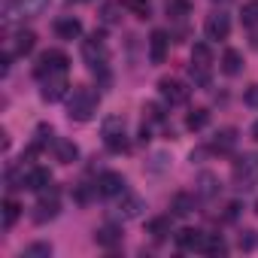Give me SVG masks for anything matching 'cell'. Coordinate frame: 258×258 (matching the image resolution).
<instances>
[{"label":"cell","mask_w":258,"mask_h":258,"mask_svg":"<svg viewBox=\"0 0 258 258\" xmlns=\"http://www.w3.org/2000/svg\"><path fill=\"white\" fill-rule=\"evenodd\" d=\"M201 243H204V231L198 228H182L176 231V246L185 249V252H201Z\"/></svg>","instance_id":"16"},{"label":"cell","mask_w":258,"mask_h":258,"mask_svg":"<svg viewBox=\"0 0 258 258\" xmlns=\"http://www.w3.org/2000/svg\"><path fill=\"white\" fill-rule=\"evenodd\" d=\"M201 252H204V255H225V252H228V246H225V240H222L219 234H204Z\"/></svg>","instance_id":"24"},{"label":"cell","mask_w":258,"mask_h":258,"mask_svg":"<svg viewBox=\"0 0 258 258\" xmlns=\"http://www.w3.org/2000/svg\"><path fill=\"white\" fill-rule=\"evenodd\" d=\"M234 146H237V131H234V127H222V131L213 137V143H210V149L213 152H222V155L231 152Z\"/></svg>","instance_id":"19"},{"label":"cell","mask_w":258,"mask_h":258,"mask_svg":"<svg viewBox=\"0 0 258 258\" xmlns=\"http://www.w3.org/2000/svg\"><path fill=\"white\" fill-rule=\"evenodd\" d=\"M97 191H100L103 198H118V195L124 191V176L115 173V170L100 173V179H97Z\"/></svg>","instance_id":"12"},{"label":"cell","mask_w":258,"mask_h":258,"mask_svg":"<svg viewBox=\"0 0 258 258\" xmlns=\"http://www.w3.org/2000/svg\"><path fill=\"white\" fill-rule=\"evenodd\" d=\"M204 31H207V40H228V34H231V19H228L225 13H213V16H207Z\"/></svg>","instance_id":"11"},{"label":"cell","mask_w":258,"mask_h":258,"mask_svg":"<svg viewBox=\"0 0 258 258\" xmlns=\"http://www.w3.org/2000/svg\"><path fill=\"white\" fill-rule=\"evenodd\" d=\"M143 112H146L152 121H161V118H164V112H161V106H158V103H146V106H143Z\"/></svg>","instance_id":"33"},{"label":"cell","mask_w":258,"mask_h":258,"mask_svg":"<svg viewBox=\"0 0 258 258\" xmlns=\"http://www.w3.org/2000/svg\"><path fill=\"white\" fill-rule=\"evenodd\" d=\"M103 143L109 152H127V137H124V118L109 115L103 118Z\"/></svg>","instance_id":"6"},{"label":"cell","mask_w":258,"mask_h":258,"mask_svg":"<svg viewBox=\"0 0 258 258\" xmlns=\"http://www.w3.org/2000/svg\"><path fill=\"white\" fill-rule=\"evenodd\" d=\"M55 34L61 40H76V37H82V22L73 19V16H64V19L55 22Z\"/></svg>","instance_id":"17"},{"label":"cell","mask_w":258,"mask_h":258,"mask_svg":"<svg viewBox=\"0 0 258 258\" xmlns=\"http://www.w3.org/2000/svg\"><path fill=\"white\" fill-rule=\"evenodd\" d=\"M58 207H61V204H58V195H55V191L49 195V188H46L43 198H40V204H37V210H34V222L43 225V222L55 219V216H58Z\"/></svg>","instance_id":"14"},{"label":"cell","mask_w":258,"mask_h":258,"mask_svg":"<svg viewBox=\"0 0 258 258\" xmlns=\"http://www.w3.org/2000/svg\"><path fill=\"white\" fill-rule=\"evenodd\" d=\"M19 216H22V207H19L13 198H7V201H4V228H13V225L19 222Z\"/></svg>","instance_id":"30"},{"label":"cell","mask_w":258,"mask_h":258,"mask_svg":"<svg viewBox=\"0 0 258 258\" xmlns=\"http://www.w3.org/2000/svg\"><path fill=\"white\" fill-rule=\"evenodd\" d=\"M240 70H243V55L237 49H225V55H222V73L237 76Z\"/></svg>","instance_id":"21"},{"label":"cell","mask_w":258,"mask_h":258,"mask_svg":"<svg viewBox=\"0 0 258 258\" xmlns=\"http://www.w3.org/2000/svg\"><path fill=\"white\" fill-rule=\"evenodd\" d=\"M100 94L91 85H73V91L67 94V115L73 121H91L97 112Z\"/></svg>","instance_id":"1"},{"label":"cell","mask_w":258,"mask_h":258,"mask_svg":"<svg viewBox=\"0 0 258 258\" xmlns=\"http://www.w3.org/2000/svg\"><path fill=\"white\" fill-rule=\"evenodd\" d=\"M52 185V173L46 167H31L25 176H22V188H31V191H46Z\"/></svg>","instance_id":"13"},{"label":"cell","mask_w":258,"mask_h":258,"mask_svg":"<svg viewBox=\"0 0 258 258\" xmlns=\"http://www.w3.org/2000/svg\"><path fill=\"white\" fill-rule=\"evenodd\" d=\"M103 22H106V25H112V22H115V7H112V4H109V7H103Z\"/></svg>","instance_id":"36"},{"label":"cell","mask_w":258,"mask_h":258,"mask_svg":"<svg viewBox=\"0 0 258 258\" xmlns=\"http://www.w3.org/2000/svg\"><path fill=\"white\" fill-rule=\"evenodd\" d=\"M167 49H170L167 31H152V37H149V58H152V64H161L167 58Z\"/></svg>","instance_id":"15"},{"label":"cell","mask_w":258,"mask_h":258,"mask_svg":"<svg viewBox=\"0 0 258 258\" xmlns=\"http://www.w3.org/2000/svg\"><path fill=\"white\" fill-rule=\"evenodd\" d=\"M207 124H210V109H204V106H198V109H191L185 115V127H188V131H204Z\"/></svg>","instance_id":"23"},{"label":"cell","mask_w":258,"mask_h":258,"mask_svg":"<svg viewBox=\"0 0 258 258\" xmlns=\"http://www.w3.org/2000/svg\"><path fill=\"white\" fill-rule=\"evenodd\" d=\"M70 4H91V0H70Z\"/></svg>","instance_id":"38"},{"label":"cell","mask_w":258,"mask_h":258,"mask_svg":"<svg viewBox=\"0 0 258 258\" xmlns=\"http://www.w3.org/2000/svg\"><path fill=\"white\" fill-rule=\"evenodd\" d=\"M94 240H97V246H103V249H115V246L121 243V228H118V225H103V228H97Z\"/></svg>","instance_id":"18"},{"label":"cell","mask_w":258,"mask_h":258,"mask_svg":"<svg viewBox=\"0 0 258 258\" xmlns=\"http://www.w3.org/2000/svg\"><path fill=\"white\" fill-rule=\"evenodd\" d=\"M188 76L195 79V85H210L213 76V49L207 43H195L191 49V64H188Z\"/></svg>","instance_id":"2"},{"label":"cell","mask_w":258,"mask_h":258,"mask_svg":"<svg viewBox=\"0 0 258 258\" xmlns=\"http://www.w3.org/2000/svg\"><path fill=\"white\" fill-rule=\"evenodd\" d=\"M240 249H255V231H243L240 234Z\"/></svg>","instance_id":"34"},{"label":"cell","mask_w":258,"mask_h":258,"mask_svg":"<svg viewBox=\"0 0 258 258\" xmlns=\"http://www.w3.org/2000/svg\"><path fill=\"white\" fill-rule=\"evenodd\" d=\"M231 176L237 182V188H252L258 185V152H246L234 161L231 167Z\"/></svg>","instance_id":"3"},{"label":"cell","mask_w":258,"mask_h":258,"mask_svg":"<svg viewBox=\"0 0 258 258\" xmlns=\"http://www.w3.org/2000/svg\"><path fill=\"white\" fill-rule=\"evenodd\" d=\"M22 255H25V258H49V255H52V246H49V243H31Z\"/></svg>","instance_id":"32"},{"label":"cell","mask_w":258,"mask_h":258,"mask_svg":"<svg viewBox=\"0 0 258 258\" xmlns=\"http://www.w3.org/2000/svg\"><path fill=\"white\" fill-rule=\"evenodd\" d=\"M164 10L170 19H185V16H191V0H167Z\"/></svg>","instance_id":"28"},{"label":"cell","mask_w":258,"mask_h":258,"mask_svg":"<svg viewBox=\"0 0 258 258\" xmlns=\"http://www.w3.org/2000/svg\"><path fill=\"white\" fill-rule=\"evenodd\" d=\"M67 91H70V82H67V73H55V76H49V79H43V100H49V103H58L61 97H67Z\"/></svg>","instance_id":"8"},{"label":"cell","mask_w":258,"mask_h":258,"mask_svg":"<svg viewBox=\"0 0 258 258\" xmlns=\"http://www.w3.org/2000/svg\"><path fill=\"white\" fill-rule=\"evenodd\" d=\"M55 158L61 164H73L79 158V146L73 140H55Z\"/></svg>","instance_id":"20"},{"label":"cell","mask_w":258,"mask_h":258,"mask_svg":"<svg viewBox=\"0 0 258 258\" xmlns=\"http://www.w3.org/2000/svg\"><path fill=\"white\" fill-rule=\"evenodd\" d=\"M82 58L88 61V67L91 70H97V67H103L106 64V49H103V37H91V40H85L82 43Z\"/></svg>","instance_id":"10"},{"label":"cell","mask_w":258,"mask_h":258,"mask_svg":"<svg viewBox=\"0 0 258 258\" xmlns=\"http://www.w3.org/2000/svg\"><path fill=\"white\" fill-rule=\"evenodd\" d=\"M34 46H37L34 31H19L16 34V55H28V52H34Z\"/></svg>","instance_id":"26"},{"label":"cell","mask_w":258,"mask_h":258,"mask_svg":"<svg viewBox=\"0 0 258 258\" xmlns=\"http://www.w3.org/2000/svg\"><path fill=\"white\" fill-rule=\"evenodd\" d=\"M240 19H243L246 28H255V25H258V0H249V4H243Z\"/></svg>","instance_id":"31"},{"label":"cell","mask_w":258,"mask_h":258,"mask_svg":"<svg viewBox=\"0 0 258 258\" xmlns=\"http://www.w3.org/2000/svg\"><path fill=\"white\" fill-rule=\"evenodd\" d=\"M158 91H161L164 103H170V106H182L188 100V94H191V88L185 82H179V79H161L158 82Z\"/></svg>","instance_id":"7"},{"label":"cell","mask_w":258,"mask_h":258,"mask_svg":"<svg viewBox=\"0 0 258 258\" xmlns=\"http://www.w3.org/2000/svg\"><path fill=\"white\" fill-rule=\"evenodd\" d=\"M198 195H201L204 201L216 198V195H219V179H216L213 173H201V176H198Z\"/></svg>","instance_id":"22"},{"label":"cell","mask_w":258,"mask_h":258,"mask_svg":"<svg viewBox=\"0 0 258 258\" xmlns=\"http://www.w3.org/2000/svg\"><path fill=\"white\" fill-rule=\"evenodd\" d=\"M143 210H146L143 198H140V195H131V191H121V201L115 204V216H118L121 222H127V219H137Z\"/></svg>","instance_id":"9"},{"label":"cell","mask_w":258,"mask_h":258,"mask_svg":"<svg viewBox=\"0 0 258 258\" xmlns=\"http://www.w3.org/2000/svg\"><path fill=\"white\" fill-rule=\"evenodd\" d=\"M252 140L258 143V118H255V124H252Z\"/></svg>","instance_id":"37"},{"label":"cell","mask_w":258,"mask_h":258,"mask_svg":"<svg viewBox=\"0 0 258 258\" xmlns=\"http://www.w3.org/2000/svg\"><path fill=\"white\" fill-rule=\"evenodd\" d=\"M146 234H152V240H164V237L170 234V219H167V216L152 219V222L146 225Z\"/></svg>","instance_id":"27"},{"label":"cell","mask_w":258,"mask_h":258,"mask_svg":"<svg viewBox=\"0 0 258 258\" xmlns=\"http://www.w3.org/2000/svg\"><path fill=\"white\" fill-rule=\"evenodd\" d=\"M49 4H52V0H7V4H4V16H7V22L34 19L40 13H46Z\"/></svg>","instance_id":"4"},{"label":"cell","mask_w":258,"mask_h":258,"mask_svg":"<svg viewBox=\"0 0 258 258\" xmlns=\"http://www.w3.org/2000/svg\"><path fill=\"white\" fill-rule=\"evenodd\" d=\"M67 67H70V58H67L61 49H49V52L40 55L34 73H37V79H49V76H55V73H67Z\"/></svg>","instance_id":"5"},{"label":"cell","mask_w":258,"mask_h":258,"mask_svg":"<svg viewBox=\"0 0 258 258\" xmlns=\"http://www.w3.org/2000/svg\"><path fill=\"white\" fill-rule=\"evenodd\" d=\"M121 7H124L127 13H134L137 19H149V13H152V4H149V0H121Z\"/></svg>","instance_id":"29"},{"label":"cell","mask_w":258,"mask_h":258,"mask_svg":"<svg viewBox=\"0 0 258 258\" xmlns=\"http://www.w3.org/2000/svg\"><path fill=\"white\" fill-rule=\"evenodd\" d=\"M170 210H173V216H188V213L195 210V198H191V195H185V191H179V195H173Z\"/></svg>","instance_id":"25"},{"label":"cell","mask_w":258,"mask_h":258,"mask_svg":"<svg viewBox=\"0 0 258 258\" xmlns=\"http://www.w3.org/2000/svg\"><path fill=\"white\" fill-rule=\"evenodd\" d=\"M246 103H249V106H258V85H252V88L246 91Z\"/></svg>","instance_id":"35"}]
</instances>
